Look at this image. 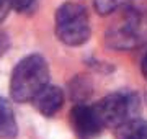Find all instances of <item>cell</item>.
<instances>
[{
  "label": "cell",
  "mask_w": 147,
  "mask_h": 139,
  "mask_svg": "<svg viewBox=\"0 0 147 139\" xmlns=\"http://www.w3.org/2000/svg\"><path fill=\"white\" fill-rule=\"evenodd\" d=\"M49 65L41 54L25 56L13 67L10 77V95L16 103L31 102L49 84Z\"/></svg>",
  "instance_id": "1"
},
{
  "label": "cell",
  "mask_w": 147,
  "mask_h": 139,
  "mask_svg": "<svg viewBox=\"0 0 147 139\" xmlns=\"http://www.w3.org/2000/svg\"><path fill=\"white\" fill-rule=\"evenodd\" d=\"M54 30L59 41L65 46H82L92 36L88 11L82 3L64 2L54 15Z\"/></svg>",
  "instance_id": "2"
},
{
  "label": "cell",
  "mask_w": 147,
  "mask_h": 139,
  "mask_svg": "<svg viewBox=\"0 0 147 139\" xmlns=\"http://www.w3.org/2000/svg\"><path fill=\"white\" fill-rule=\"evenodd\" d=\"M124 22L110 28L105 34L106 46L115 51H131L147 43V10L134 5V0L126 7Z\"/></svg>",
  "instance_id": "3"
},
{
  "label": "cell",
  "mask_w": 147,
  "mask_h": 139,
  "mask_svg": "<svg viewBox=\"0 0 147 139\" xmlns=\"http://www.w3.org/2000/svg\"><path fill=\"white\" fill-rule=\"evenodd\" d=\"M93 111L103 128H118L141 111V98L134 92H113L95 103Z\"/></svg>",
  "instance_id": "4"
},
{
  "label": "cell",
  "mask_w": 147,
  "mask_h": 139,
  "mask_svg": "<svg viewBox=\"0 0 147 139\" xmlns=\"http://www.w3.org/2000/svg\"><path fill=\"white\" fill-rule=\"evenodd\" d=\"M69 123L77 139H96L103 131V126L98 121L93 108L80 103L70 110Z\"/></svg>",
  "instance_id": "5"
},
{
  "label": "cell",
  "mask_w": 147,
  "mask_h": 139,
  "mask_svg": "<svg viewBox=\"0 0 147 139\" xmlns=\"http://www.w3.org/2000/svg\"><path fill=\"white\" fill-rule=\"evenodd\" d=\"M31 102L34 105V108L38 110V113H41L42 116H46V118H53L64 107L65 95H64V90L61 87L47 84Z\"/></svg>",
  "instance_id": "6"
},
{
  "label": "cell",
  "mask_w": 147,
  "mask_h": 139,
  "mask_svg": "<svg viewBox=\"0 0 147 139\" xmlns=\"http://www.w3.org/2000/svg\"><path fill=\"white\" fill-rule=\"evenodd\" d=\"M18 136V123L10 102L0 96V139H15Z\"/></svg>",
  "instance_id": "7"
},
{
  "label": "cell",
  "mask_w": 147,
  "mask_h": 139,
  "mask_svg": "<svg viewBox=\"0 0 147 139\" xmlns=\"http://www.w3.org/2000/svg\"><path fill=\"white\" fill-rule=\"evenodd\" d=\"M93 85H92V79L88 75H75L72 80L69 82V96L74 103H85L92 96Z\"/></svg>",
  "instance_id": "8"
},
{
  "label": "cell",
  "mask_w": 147,
  "mask_h": 139,
  "mask_svg": "<svg viewBox=\"0 0 147 139\" xmlns=\"http://www.w3.org/2000/svg\"><path fill=\"white\" fill-rule=\"evenodd\" d=\"M115 129L116 139H147V119L142 118H132Z\"/></svg>",
  "instance_id": "9"
},
{
  "label": "cell",
  "mask_w": 147,
  "mask_h": 139,
  "mask_svg": "<svg viewBox=\"0 0 147 139\" xmlns=\"http://www.w3.org/2000/svg\"><path fill=\"white\" fill-rule=\"evenodd\" d=\"M132 0H93V8L100 16H108L118 10L126 8Z\"/></svg>",
  "instance_id": "10"
},
{
  "label": "cell",
  "mask_w": 147,
  "mask_h": 139,
  "mask_svg": "<svg viewBox=\"0 0 147 139\" xmlns=\"http://www.w3.org/2000/svg\"><path fill=\"white\" fill-rule=\"evenodd\" d=\"M36 0H10V7L18 13H23V11L30 10V7L34 5Z\"/></svg>",
  "instance_id": "11"
},
{
  "label": "cell",
  "mask_w": 147,
  "mask_h": 139,
  "mask_svg": "<svg viewBox=\"0 0 147 139\" xmlns=\"http://www.w3.org/2000/svg\"><path fill=\"white\" fill-rule=\"evenodd\" d=\"M10 8H11L10 7V0H0V23L7 18Z\"/></svg>",
  "instance_id": "12"
},
{
  "label": "cell",
  "mask_w": 147,
  "mask_h": 139,
  "mask_svg": "<svg viewBox=\"0 0 147 139\" xmlns=\"http://www.w3.org/2000/svg\"><path fill=\"white\" fill-rule=\"evenodd\" d=\"M141 72H142V77L147 80V53L144 54V57L141 61Z\"/></svg>",
  "instance_id": "13"
}]
</instances>
